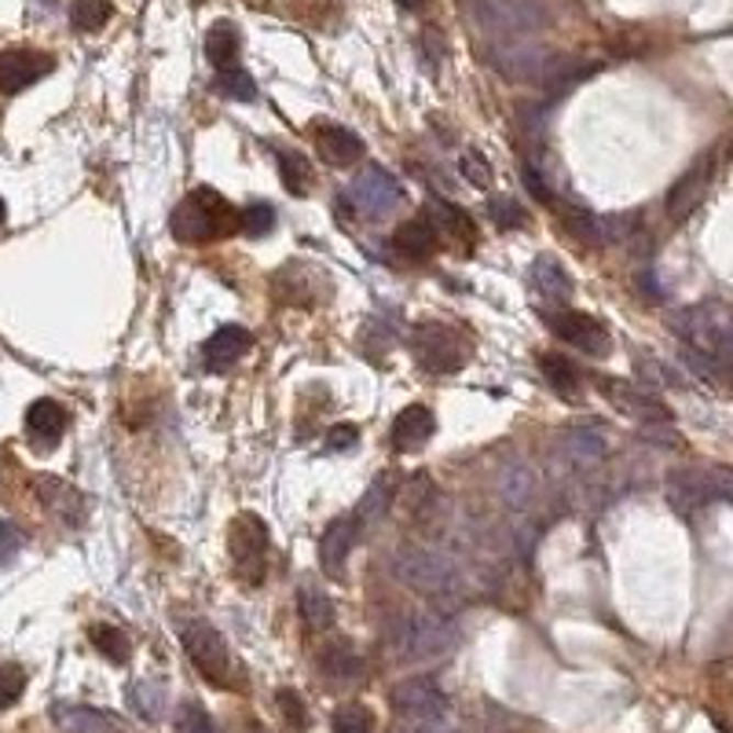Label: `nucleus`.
Instances as JSON below:
<instances>
[{"label":"nucleus","instance_id":"f257e3e1","mask_svg":"<svg viewBox=\"0 0 733 733\" xmlns=\"http://www.w3.org/2000/svg\"><path fill=\"white\" fill-rule=\"evenodd\" d=\"M671 331L682 337L689 367L700 375L733 370V309L726 304H697L671 315Z\"/></svg>","mask_w":733,"mask_h":733},{"label":"nucleus","instance_id":"f03ea898","mask_svg":"<svg viewBox=\"0 0 733 733\" xmlns=\"http://www.w3.org/2000/svg\"><path fill=\"white\" fill-rule=\"evenodd\" d=\"M458 645V628L444 612L411 609L389 623L386 649L397 664H433Z\"/></svg>","mask_w":733,"mask_h":733},{"label":"nucleus","instance_id":"7ed1b4c3","mask_svg":"<svg viewBox=\"0 0 733 733\" xmlns=\"http://www.w3.org/2000/svg\"><path fill=\"white\" fill-rule=\"evenodd\" d=\"M389 568L403 587L419 590L433 601H455L466 587L463 565L447 551H433V546L422 543H400L389 554Z\"/></svg>","mask_w":733,"mask_h":733},{"label":"nucleus","instance_id":"20e7f679","mask_svg":"<svg viewBox=\"0 0 733 733\" xmlns=\"http://www.w3.org/2000/svg\"><path fill=\"white\" fill-rule=\"evenodd\" d=\"M235 227H243V213L232 210V202L213 188H195L184 195V202L173 210V235L180 243H213V238L232 235Z\"/></svg>","mask_w":733,"mask_h":733},{"label":"nucleus","instance_id":"39448f33","mask_svg":"<svg viewBox=\"0 0 733 733\" xmlns=\"http://www.w3.org/2000/svg\"><path fill=\"white\" fill-rule=\"evenodd\" d=\"M180 645H184V653L191 656V664L199 667V675L206 682L224 686V689L238 686V667L232 660V649H227L224 634L216 631L213 623H206L199 617L180 620Z\"/></svg>","mask_w":733,"mask_h":733},{"label":"nucleus","instance_id":"423d86ee","mask_svg":"<svg viewBox=\"0 0 733 733\" xmlns=\"http://www.w3.org/2000/svg\"><path fill=\"white\" fill-rule=\"evenodd\" d=\"M469 15L485 34L499 41L529 37L551 23L543 0H469Z\"/></svg>","mask_w":733,"mask_h":733},{"label":"nucleus","instance_id":"0eeeda50","mask_svg":"<svg viewBox=\"0 0 733 733\" xmlns=\"http://www.w3.org/2000/svg\"><path fill=\"white\" fill-rule=\"evenodd\" d=\"M414 359L430 375H458L469 364V342L447 323H419L411 334Z\"/></svg>","mask_w":733,"mask_h":733},{"label":"nucleus","instance_id":"6e6552de","mask_svg":"<svg viewBox=\"0 0 733 733\" xmlns=\"http://www.w3.org/2000/svg\"><path fill=\"white\" fill-rule=\"evenodd\" d=\"M227 546H232V562H235L238 579H246L249 587H257L268 568V546H271L268 524L260 521L257 513H238L232 532H227Z\"/></svg>","mask_w":733,"mask_h":733},{"label":"nucleus","instance_id":"1a4fd4ad","mask_svg":"<svg viewBox=\"0 0 733 733\" xmlns=\"http://www.w3.org/2000/svg\"><path fill=\"white\" fill-rule=\"evenodd\" d=\"M557 52H551L546 45H532V41H499V45L488 48V63L491 70L502 74V78L510 81H540L546 78V70H551Z\"/></svg>","mask_w":733,"mask_h":733},{"label":"nucleus","instance_id":"9d476101","mask_svg":"<svg viewBox=\"0 0 733 733\" xmlns=\"http://www.w3.org/2000/svg\"><path fill=\"white\" fill-rule=\"evenodd\" d=\"M543 323L551 326L554 337H562L565 345L579 348L587 356H609V331L601 326L595 315L576 312V309H551L543 312Z\"/></svg>","mask_w":733,"mask_h":733},{"label":"nucleus","instance_id":"9b49d317","mask_svg":"<svg viewBox=\"0 0 733 733\" xmlns=\"http://www.w3.org/2000/svg\"><path fill=\"white\" fill-rule=\"evenodd\" d=\"M392 708L400 711L408 722H436V719H447V697L441 693V686L433 682V678L425 675H414V678H403V682L392 686Z\"/></svg>","mask_w":733,"mask_h":733},{"label":"nucleus","instance_id":"f8f14e48","mask_svg":"<svg viewBox=\"0 0 733 733\" xmlns=\"http://www.w3.org/2000/svg\"><path fill=\"white\" fill-rule=\"evenodd\" d=\"M403 199V188L397 177H389L381 166H367L359 177L353 180V202L364 216H386L389 210H397Z\"/></svg>","mask_w":733,"mask_h":733},{"label":"nucleus","instance_id":"ddd939ff","mask_svg":"<svg viewBox=\"0 0 733 733\" xmlns=\"http://www.w3.org/2000/svg\"><path fill=\"white\" fill-rule=\"evenodd\" d=\"M557 458L565 463V469L573 474H590L609 458V441L601 430H590V425H573L557 436Z\"/></svg>","mask_w":733,"mask_h":733},{"label":"nucleus","instance_id":"4468645a","mask_svg":"<svg viewBox=\"0 0 733 733\" xmlns=\"http://www.w3.org/2000/svg\"><path fill=\"white\" fill-rule=\"evenodd\" d=\"M56 59L45 56V52L34 48H8L0 56V92L4 96H19L30 85H37L41 78H48Z\"/></svg>","mask_w":733,"mask_h":733},{"label":"nucleus","instance_id":"2eb2a0df","mask_svg":"<svg viewBox=\"0 0 733 733\" xmlns=\"http://www.w3.org/2000/svg\"><path fill=\"white\" fill-rule=\"evenodd\" d=\"M598 386L612 400V408L638 419L642 425H671V411H667L653 392L631 386V381H617V378H598Z\"/></svg>","mask_w":733,"mask_h":733},{"label":"nucleus","instance_id":"dca6fc26","mask_svg":"<svg viewBox=\"0 0 733 733\" xmlns=\"http://www.w3.org/2000/svg\"><path fill=\"white\" fill-rule=\"evenodd\" d=\"M711 177H715V158L711 155L697 158L693 166L686 169V177L671 188V195H667V216H671V221H686V216L704 202Z\"/></svg>","mask_w":733,"mask_h":733},{"label":"nucleus","instance_id":"f3484780","mask_svg":"<svg viewBox=\"0 0 733 733\" xmlns=\"http://www.w3.org/2000/svg\"><path fill=\"white\" fill-rule=\"evenodd\" d=\"M667 499H671V507L682 513V518H693L704 502L715 499L708 469H675V474L667 477Z\"/></svg>","mask_w":733,"mask_h":733},{"label":"nucleus","instance_id":"a211bd4d","mask_svg":"<svg viewBox=\"0 0 733 733\" xmlns=\"http://www.w3.org/2000/svg\"><path fill=\"white\" fill-rule=\"evenodd\" d=\"M433 433H436L433 411L425 408V403H411V408H403L397 419H392L389 441L397 452H419L422 444H430Z\"/></svg>","mask_w":733,"mask_h":733},{"label":"nucleus","instance_id":"6ab92c4d","mask_svg":"<svg viewBox=\"0 0 733 733\" xmlns=\"http://www.w3.org/2000/svg\"><path fill=\"white\" fill-rule=\"evenodd\" d=\"M359 532H364V524L353 518H337L331 521V529L323 532L320 540V562L331 576H342V568L348 562V554H353V546L359 543Z\"/></svg>","mask_w":733,"mask_h":733},{"label":"nucleus","instance_id":"aec40b11","mask_svg":"<svg viewBox=\"0 0 733 733\" xmlns=\"http://www.w3.org/2000/svg\"><path fill=\"white\" fill-rule=\"evenodd\" d=\"M499 496L507 502L510 510H529L535 496H540V477H535V469L529 463H518V458H510V463L499 466Z\"/></svg>","mask_w":733,"mask_h":733},{"label":"nucleus","instance_id":"412c9836","mask_svg":"<svg viewBox=\"0 0 733 733\" xmlns=\"http://www.w3.org/2000/svg\"><path fill=\"white\" fill-rule=\"evenodd\" d=\"M246 353H249V331H243V326L232 323V326H221V331H213V337L202 348V359H206V367H210L213 375H224V370H232Z\"/></svg>","mask_w":733,"mask_h":733},{"label":"nucleus","instance_id":"4be33fe9","mask_svg":"<svg viewBox=\"0 0 733 733\" xmlns=\"http://www.w3.org/2000/svg\"><path fill=\"white\" fill-rule=\"evenodd\" d=\"M37 496L45 499V507L56 513L63 524H81L85 521V499L81 491L67 485L59 477H37Z\"/></svg>","mask_w":733,"mask_h":733},{"label":"nucleus","instance_id":"5701e85b","mask_svg":"<svg viewBox=\"0 0 733 733\" xmlns=\"http://www.w3.org/2000/svg\"><path fill=\"white\" fill-rule=\"evenodd\" d=\"M315 144H320V155L331 162V166H356L364 158V140L356 133H348L345 125H320L315 129Z\"/></svg>","mask_w":733,"mask_h":733},{"label":"nucleus","instance_id":"b1692460","mask_svg":"<svg viewBox=\"0 0 733 733\" xmlns=\"http://www.w3.org/2000/svg\"><path fill=\"white\" fill-rule=\"evenodd\" d=\"M532 287H535V293H540L543 301H551V304H562V301L573 298V276H568L562 260L551 257V254L535 257Z\"/></svg>","mask_w":733,"mask_h":733},{"label":"nucleus","instance_id":"393cba45","mask_svg":"<svg viewBox=\"0 0 733 733\" xmlns=\"http://www.w3.org/2000/svg\"><path fill=\"white\" fill-rule=\"evenodd\" d=\"M26 433H30V441H37V444H45V447L59 444L63 433H67V411H63L56 400L30 403V411H26Z\"/></svg>","mask_w":733,"mask_h":733},{"label":"nucleus","instance_id":"a878e982","mask_svg":"<svg viewBox=\"0 0 733 733\" xmlns=\"http://www.w3.org/2000/svg\"><path fill=\"white\" fill-rule=\"evenodd\" d=\"M392 246L408 257H433L436 246H441V232H436L433 221L414 216V221H403L397 232H392Z\"/></svg>","mask_w":733,"mask_h":733},{"label":"nucleus","instance_id":"bb28decb","mask_svg":"<svg viewBox=\"0 0 733 733\" xmlns=\"http://www.w3.org/2000/svg\"><path fill=\"white\" fill-rule=\"evenodd\" d=\"M56 722L63 726V733H125L114 715L96 711V708H81V704H59Z\"/></svg>","mask_w":733,"mask_h":733},{"label":"nucleus","instance_id":"cd10ccee","mask_svg":"<svg viewBox=\"0 0 733 733\" xmlns=\"http://www.w3.org/2000/svg\"><path fill=\"white\" fill-rule=\"evenodd\" d=\"M590 74H598V63L576 59V56H554L551 70H546V78H543V89L557 100V96L573 92L576 85H584Z\"/></svg>","mask_w":733,"mask_h":733},{"label":"nucleus","instance_id":"c85d7f7f","mask_svg":"<svg viewBox=\"0 0 733 733\" xmlns=\"http://www.w3.org/2000/svg\"><path fill=\"white\" fill-rule=\"evenodd\" d=\"M125 700L144 722H158L162 715H166V689H162L158 682H151V678H136V682H129Z\"/></svg>","mask_w":733,"mask_h":733},{"label":"nucleus","instance_id":"c756f323","mask_svg":"<svg viewBox=\"0 0 733 733\" xmlns=\"http://www.w3.org/2000/svg\"><path fill=\"white\" fill-rule=\"evenodd\" d=\"M540 375H543L546 386L557 392V397L573 400L579 392V370L568 364L562 353H543L540 356Z\"/></svg>","mask_w":733,"mask_h":733},{"label":"nucleus","instance_id":"7c9ffc66","mask_svg":"<svg viewBox=\"0 0 733 733\" xmlns=\"http://www.w3.org/2000/svg\"><path fill=\"white\" fill-rule=\"evenodd\" d=\"M389 502H392V480L381 474V477H375L370 480V488L359 496V502H356V521L364 524H378L381 518H389Z\"/></svg>","mask_w":733,"mask_h":733},{"label":"nucleus","instance_id":"2f4dec72","mask_svg":"<svg viewBox=\"0 0 733 733\" xmlns=\"http://www.w3.org/2000/svg\"><path fill=\"white\" fill-rule=\"evenodd\" d=\"M562 221H565V232L576 235L579 243H587V246H606L609 243L606 221L595 216V213H587V210H579V206H565Z\"/></svg>","mask_w":733,"mask_h":733},{"label":"nucleus","instance_id":"473e14b6","mask_svg":"<svg viewBox=\"0 0 733 733\" xmlns=\"http://www.w3.org/2000/svg\"><path fill=\"white\" fill-rule=\"evenodd\" d=\"M206 56L216 70H232L238 59V30L232 23H216L206 34Z\"/></svg>","mask_w":733,"mask_h":733},{"label":"nucleus","instance_id":"72a5a7b5","mask_svg":"<svg viewBox=\"0 0 733 733\" xmlns=\"http://www.w3.org/2000/svg\"><path fill=\"white\" fill-rule=\"evenodd\" d=\"M298 612L312 631H326L334 623V606L320 587H301L298 590Z\"/></svg>","mask_w":733,"mask_h":733},{"label":"nucleus","instance_id":"f704fd0d","mask_svg":"<svg viewBox=\"0 0 733 733\" xmlns=\"http://www.w3.org/2000/svg\"><path fill=\"white\" fill-rule=\"evenodd\" d=\"M276 158H279V177H282V188L290 195H309L312 188V166L304 162L298 151H282L276 147Z\"/></svg>","mask_w":733,"mask_h":733},{"label":"nucleus","instance_id":"c9c22d12","mask_svg":"<svg viewBox=\"0 0 733 733\" xmlns=\"http://www.w3.org/2000/svg\"><path fill=\"white\" fill-rule=\"evenodd\" d=\"M114 12V0H74L70 4V23L81 30V34H96V30L107 26V19Z\"/></svg>","mask_w":733,"mask_h":733},{"label":"nucleus","instance_id":"e433bc0d","mask_svg":"<svg viewBox=\"0 0 733 733\" xmlns=\"http://www.w3.org/2000/svg\"><path fill=\"white\" fill-rule=\"evenodd\" d=\"M216 92L227 96V100L249 103V100H257V81L249 78L246 70L232 67V70H221V74H216Z\"/></svg>","mask_w":733,"mask_h":733},{"label":"nucleus","instance_id":"4c0bfd02","mask_svg":"<svg viewBox=\"0 0 733 733\" xmlns=\"http://www.w3.org/2000/svg\"><path fill=\"white\" fill-rule=\"evenodd\" d=\"M92 645L107 656V660H114V664H125V660H129V638H125V631L111 628V623H100V628H92Z\"/></svg>","mask_w":733,"mask_h":733},{"label":"nucleus","instance_id":"58836bf2","mask_svg":"<svg viewBox=\"0 0 733 733\" xmlns=\"http://www.w3.org/2000/svg\"><path fill=\"white\" fill-rule=\"evenodd\" d=\"M334 733H375V719L364 704H342L334 711Z\"/></svg>","mask_w":733,"mask_h":733},{"label":"nucleus","instance_id":"ea45409f","mask_svg":"<svg viewBox=\"0 0 733 733\" xmlns=\"http://www.w3.org/2000/svg\"><path fill=\"white\" fill-rule=\"evenodd\" d=\"M488 216L499 227H521L529 221V210L518 199H510V195H496V199H488Z\"/></svg>","mask_w":733,"mask_h":733},{"label":"nucleus","instance_id":"a19ab883","mask_svg":"<svg viewBox=\"0 0 733 733\" xmlns=\"http://www.w3.org/2000/svg\"><path fill=\"white\" fill-rule=\"evenodd\" d=\"M26 689V671L19 664H0V711L12 708Z\"/></svg>","mask_w":733,"mask_h":733},{"label":"nucleus","instance_id":"79ce46f5","mask_svg":"<svg viewBox=\"0 0 733 733\" xmlns=\"http://www.w3.org/2000/svg\"><path fill=\"white\" fill-rule=\"evenodd\" d=\"M271 227H276V210H271L268 202H254L243 210V235L260 238V235H268Z\"/></svg>","mask_w":733,"mask_h":733},{"label":"nucleus","instance_id":"37998d69","mask_svg":"<svg viewBox=\"0 0 733 733\" xmlns=\"http://www.w3.org/2000/svg\"><path fill=\"white\" fill-rule=\"evenodd\" d=\"M458 173L474 184V188H491V166H488V158L480 155V151H463V158H458Z\"/></svg>","mask_w":733,"mask_h":733},{"label":"nucleus","instance_id":"c03bdc74","mask_svg":"<svg viewBox=\"0 0 733 733\" xmlns=\"http://www.w3.org/2000/svg\"><path fill=\"white\" fill-rule=\"evenodd\" d=\"M323 667L331 675H337V678H353L359 671V660H356V653L348 649L345 642H337V645H331V649L323 653Z\"/></svg>","mask_w":733,"mask_h":733},{"label":"nucleus","instance_id":"a18cd8bd","mask_svg":"<svg viewBox=\"0 0 733 733\" xmlns=\"http://www.w3.org/2000/svg\"><path fill=\"white\" fill-rule=\"evenodd\" d=\"M177 733H216V730H213V719L206 715V708L188 700V704H180L177 711Z\"/></svg>","mask_w":733,"mask_h":733},{"label":"nucleus","instance_id":"49530a36","mask_svg":"<svg viewBox=\"0 0 733 733\" xmlns=\"http://www.w3.org/2000/svg\"><path fill=\"white\" fill-rule=\"evenodd\" d=\"M276 700H279V711H282V715H287V722H290L293 730H304V726H309V711H304L301 697L293 693V689H279Z\"/></svg>","mask_w":733,"mask_h":733},{"label":"nucleus","instance_id":"de8ad7c7","mask_svg":"<svg viewBox=\"0 0 733 733\" xmlns=\"http://www.w3.org/2000/svg\"><path fill=\"white\" fill-rule=\"evenodd\" d=\"M23 554V532L12 521H0V565H12Z\"/></svg>","mask_w":733,"mask_h":733},{"label":"nucleus","instance_id":"09e8293b","mask_svg":"<svg viewBox=\"0 0 733 733\" xmlns=\"http://www.w3.org/2000/svg\"><path fill=\"white\" fill-rule=\"evenodd\" d=\"M356 441H359V430L356 425H348V422L334 425V430L326 433V447H331V452H345V447H353Z\"/></svg>","mask_w":733,"mask_h":733},{"label":"nucleus","instance_id":"8fccbe9b","mask_svg":"<svg viewBox=\"0 0 733 733\" xmlns=\"http://www.w3.org/2000/svg\"><path fill=\"white\" fill-rule=\"evenodd\" d=\"M524 184H529V191H535V199H540V202H554L551 188L543 184L540 173H532V166H524Z\"/></svg>","mask_w":733,"mask_h":733},{"label":"nucleus","instance_id":"3c124183","mask_svg":"<svg viewBox=\"0 0 733 733\" xmlns=\"http://www.w3.org/2000/svg\"><path fill=\"white\" fill-rule=\"evenodd\" d=\"M397 4L403 8V12H422V8L430 4V0H397Z\"/></svg>","mask_w":733,"mask_h":733},{"label":"nucleus","instance_id":"603ef678","mask_svg":"<svg viewBox=\"0 0 733 733\" xmlns=\"http://www.w3.org/2000/svg\"><path fill=\"white\" fill-rule=\"evenodd\" d=\"M4 221H8V206H4V199H0V227H4Z\"/></svg>","mask_w":733,"mask_h":733},{"label":"nucleus","instance_id":"864d4df0","mask_svg":"<svg viewBox=\"0 0 733 733\" xmlns=\"http://www.w3.org/2000/svg\"><path fill=\"white\" fill-rule=\"evenodd\" d=\"M37 4H45V8H52V4H56V0H37Z\"/></svg>","mask_w":733,"mask_h":733},{"label":"nucleus","instance_id":"5fc2aeb1","mask_svg":"<svg viewBox=\"0 0 733 733\" xmlns=\"http://www.w3.org/2000/svg\"><path fill=\"white\" fill-rule=\"evenodd\" d=\"M249 733H265V730H249Z\"/></svg>","mask_w":733,"mask_h":733}]
</instances>
